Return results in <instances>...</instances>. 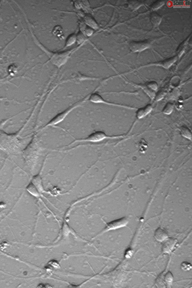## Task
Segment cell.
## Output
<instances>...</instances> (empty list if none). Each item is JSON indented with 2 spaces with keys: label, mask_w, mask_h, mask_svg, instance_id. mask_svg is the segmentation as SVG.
<instances>
[{
  "label": "cell",
  "mask_w": 192,
  "mask_h": 288,
  "mask_svg": "<svg viewBox=\"0 0 192 288\" xmlns=\"http://www.w3.org/2000/svg\"><path fill=\"white\" fill-rule=\"evenodd\" d=\"M128 223V219L126 217L121 218L119 219H116L112 221L107 223L103 231L100 234L108 232L111 230L120 228L124 227Z\"/></svg>",
  "instance_id": "4"
},
{
  "label": "cell",
  "mask_w": 192,
  "mask_h": 288,
  "mask_svg": "<svg viewBox=\"0 0 192 288\" xmlns=\"http://www.w3.org/2000/svg\"><path fill=\"white\" fill-rule=\"evenodd\" d=\"M191 265L188 263L184 262L182 265V268L185 270H190L191 268Z\"/></svg>",
  "instance_id": "15"
},
{
  "label": "cell",
  "mask_w": 192,
  "mask_h": 288,
  "mask_svg": "<svg viewBox=\"0 0 192 288\" xmlns=\"http://www.w3.org/2000/svg\"><path fill=\"white\" fill-rule=\"evenodd\" d=\"M180 134L182 136L191 141L192 133L191 130L187 127L183 126L180 128Z\"/></svg>",
  "instance_id": "9"
},
{
  "label": "cell",
  "mask_w": 192,
  "mask_h": 288,
  "mask_svg": "<svg viewBox=\"0 0 192 288\" xmlns=\"http://www.w3.org/2000/svg\"><path fill=\"white\" fill-rule=\"evenodd\" d=\"M155 237L156 240L158 241L162 242L168 238V235L165 230L159 228L156 231Z\"/></svg>",
  "instance_id": "7"
},
{
  "label": "cell",
  "mask_w": 192,
  "mask_h": 288,
  "mask_svg": "<svg viewBox=\"0 0 192 288\" xmlns=\"http://www.w3.org/2000/svg\"><path fill=\"white\" fill-rule=\"evenodd\" d=\"M32 183L35 185L40 193H42L44 191L42 180L40 175H37L34 176L32 179Z\"/></svg>",
  "instance_id": "8"
},
{
  "label": "cell",
  "mask_w": 192,
  "mask_h": 288,
  "mask_svg": "<svg viewBox=\"0 0 192 288\" xmlns=\"http://www.w3.org/2000/svg\"><path fill=\"white\" fill-rule=\"evenodd\" d=\"M174 62H175V59L170 60V61H169L168 62L165 63V65H164V66H165V67H169V66H170Z\"/></svg>",
  "instance_id": "18"
},
{
  "label": "cell",
  "mask_w": 192,
  "mask_h": 288,
  "mask_svg": "<svg viewBox=\"0 0 192 288\" xmlns=\"http://www.w3.org/2000/svg\"><path fill=\"white\" fill-rule=\"evenodd\" d=\"M118 137L108 136L103 131H96L89 135L85 139L76 140L74 141V142L72 143L71 145L77 142H99L106 139H112V138H115Z\"/></svg>",
  "instance_id": "2"
},
{
  "label": "cell",
  "mask_w": 192,
  "mask_h": 288,
  "mask_svg": "<svg viewBox=\"0 0 192 288\" xmlns=\"http://www.w3.org/2000/svg\"><path fill=\"white\" fill-rule=\"evenodd\" d=\"M27 189L29 193L32 196L37 197L40 195V192L32 183L29 184L27 187Z\"/></svg>",
  "instance_id": "10"
},
{
  "label": "cell",
  "mask_w": 192,
  "mask_h": 288,
  "mask_svg": "<svg viewBox=\"0 0 192 288\" xmlns=\"http://www.w3.org/2000/svg\"><path fill=\"white\" fill-rule=\"evenodd\" d=\"M148 87L152 90L155 91L157 90L158 88V86L157 84L154 82L150 83L148 84Z\"/></svg>",
  "instance_id": "16"
},
{
  "label": "cell",
  "mask_w": 192,
  "mask_h": 288,
  "mask_svg": "<svg viewBox=\"0 0 192 288\" xmlns=\"http://www.w3.org/2000/svg\"><path fill=\"white\" fill-rule=\"evenodd\" d=\"M91 94H89L87 97L83 98L82 100L76 102L74 105H71L68 107L67 109L59 113L54 117L52 119L50 120L47 124L45 125L44 127V128L47 127L48 126H52L54 125H56L62 122L63 120L66 118V116L71 113L73 110L77 108L80 106L82 104L84 103L87 101L88 99H89Z\"/></svg>",
  "instance_id": "1"
},
{
  "label": "cell",
  "mask_w": 192,
  "mask_h": 288,
  "mask_svg": "<svg viewBox=\"0 0 192 288\" xmlns=\"http://www.w3.org/2000/svg\"><path fill=\"white\" fill-rule=\"evenodd\" d=\"M148 48V45L144 43H136L132 45L133 49L135 51H140L144 50Z\"/></svg>",
  "instance_id": "11"
},
{
  "label": "cell",
  "mask_w": 192,
  "mask_h": 288,
  "mask_svg": "<svg viewBox=\"0 0 192 288\" xmlns=\"http://www.w3.org/2000/svg\"><path fill=\"white\" fill-rule=\"evenodd\" d=\"M89 100L90 101L94 103L103 104L108 105L114 106L123 107L124 108L131 109H137L135 108L134 107H130L129 106L112 103V102L107 101L104 100L101 96L97 93H92L91 94L89 97Z\"/></svg>",
  "instance_id": "3"
},
{
  "label": "cell",
  "mask_w": 192,
  "mask_h": 288,
  "mask_svg": "<svg viewBox=\"0 0 192 288\" xmlns=\"http://www.w3.org/2000/svg\"><path fill=\"white\" fill-rule=\"evenodd\" d=\"M152 110V106L150 104L142 108H139L136 112V118L139 119L144 118L148 115Z\"/></svg>",
  "instance_id": "6"
},
{
  "label": "cell",
  "mask_w": 192,
  "mask_h": 288,
  "mask_svg": "<svg viewBox=\"0 0 192 288\" xmlns=\"http://www.w3.org/2000/svg\"><path fill=\"white\" fill-rule=\"evenodd\" d=\"M164 280L167 284H170L173 281V276L172 273L169 272L164 276Z\"/></svg>",
  "instance_id": "13"
},
{
  "label": "cell",
  "mask_w": 192,
  "mask_h": 288,
  "mask_svg": "<svg viewBox=\"0 0 192 288\" xmlns=\"http://www.w3.org/2000/svg\"><path fill=\"white\" fill-rule=\"evenodd\" d=\"M174 108V105L171 103L169 102L165 105L164 107L162 112L164 114L166 115H170L173 112Z\"/></svg>",
  "instance_id": "12"
},
{
  "label": "cell",
  "mask_w": 192,
  "mask_h": 288,
  "mask_svg": "<svg viewBox=\"0 0 192 288\" xmlns=\"http://www.w3.org/2000/svg\"><path fill=\"white\" fill-rule=\"evenodd\" d=\"M165 93L161 91L159 92L155 96V100L156 101H158L162 100V99L163 98L164 95H165Z\"/></svg>",
  "instance_id": "14"
},
{
  "label": "cell",
  "mask_w": 192,
  "mask_h": 288,
  "mask_svg": "<svg viewBox=\"0 0 192 288\" xmlns=\"http://www.w3.org/2000/svg\"><path fill=\"white\" fill-rule=\"evenodd\" d=\"M165 240V242L162 245V251L165 253H170L173 250L177 240L171 238H169Z\"/></svg>",
  "instance_id": "5"
},
{
  "label": "cell",
  "mask_w": 192,
  "mask_h": 288,
  "mask_svg": "<svg viewBox=\"0 0 192 288\" xmlns=\"http://www.w3.org/2000/svg\"><path fill=\"white\" fill-rule=\"evenodd\" d=\"M69 39H68L67 42L68 44L69 45L71 44H73V43H74L76 39L74 36H72L70 37V38Z\"/></svg>",
  "instance_id": "17"
}]
</instances>
